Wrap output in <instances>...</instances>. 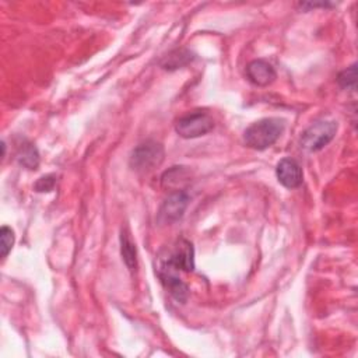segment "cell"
<instances>
[{
	"instance_id": "cell-12",
	"label": "cell",
	"mask_w": 358,
	"mask_h": 358,
	"mask_svg": "<svg viewBox=\"0 0 358 358\" xmlns=\"http://www.w3.org/2000/svg\"><path fill=\"white\" fill-rule=\"evenodd\" d=\"M120 254H122V259H123L125 265L130 270H136V267H137L136 245L132 241L127 231H122V234H120Z\"/></svg>"
},
{
	"instance_id": "cell-16",
	"label": "cell",
	"mask_w": 358,
	"mask_h": 358,
	"mask_svg": "<svg viewBox=\"0 0 358 358\" xmlns=\"http://www.w3.org/2000/svg\"><path fill=\"white\" fill-rule=\"evenodd\" d=\"M55 185H56V176L55 175H45V176H41L38 181L36 182L34 189L40 194L52 192Z\"/></svg>"
},
{
	"instance_id": "cell-6",
	"label": "cell",
	"mask_w": 358,
	"mask_h": 358,
	"mask_svg": "<svg viewBox=\"0 0 358 358\" xmlns=\"http://www.w3.org/2000/svg\"><path fill=\"white\" fill-rule=\"evenodd\" d=\"M189 196L184 191L173 192L168 196V199L162 203L158 215V220L165 224H171L181 219L188 208Z\"/></svg>"
},
{
	"instance_id": "cell-3",
	"label": "cell",
	"mask_w": 358,
	"mask_h": 358,
	"mask_svg": "<svg viewBox=\"0 0 358 358\" xmlns=\"http://www.w3.org/2000/svg\"><path fill=\"white\" fill-rule=\"evenodd\" d=\"M164 159V148L154 140L139 144L130 155V166L137 172H150Z\"/></svg>"
},
{
	"instance_id": "cell-13",
	"label": "cell",
	"mask_w": 358,
	"mask_h": 358,
	"mask_svg": "<svg viewBox=\"0 0 358 358\" xmlns=\"http://www.w3.org/2000/svg\"><path fill=\"white\" fill-rule=\"evenodd\" d=\"M194 59V55L189 51L185 49H178L172 54H169L165 61L161 63V66L166 70H175L188 65Z\"/></svg>"
},
{
	"instance_id": "cell-7",
	"label": "cell",
	"mask_w": 358,
	"mask_h": 358,
	"mask_svg": "<svg viewBox=\"0 0 358 358\" xmlns=\"http://www.w3.org/2000/svg\"><path fill=\"white\" fill-rule=\"evenodd\" d=\"M279 182L287 189H295L301 187L304 181V172L301 165L293 158H283L276 168Z\"/></svg>"
},
{
	"instance_id": "cell-11",
	"label": "cell",
	"mask_w": 358,
	"mask_h": 358,
	"mask_svg": "<svg viewBox=\"0 0 358 358\" xmlns=\"http://www.w3.org/2000/svg\"><path fill=\"white\" fill-rule=\"evenodd\" d=\"M189 182V172L184 166H172L162 175V185L168 189L181 191L182 185Z\"/></svg>"
},
{
	"instance_id": "cell-15",
	"label": "cell",
	"mask_w": 358,
	"mask_h": 358,
	"mask_svg": "<svg viewBox=\"0 0 358 358\" xmlns=\"http://www.w3.org/2000/svg\"><path fill=\"white\" fill-rule=\"evenodd\" d=\"M355 79H357V65L354 63L338 75L337 83L340 84L341 88L355 91V81H357Z\"/></svg>"
},
{
	"instance_id": "cell-14",
	"label": "cell",
	"mask_w": 358,
	"mask_h": 358,
	"mask_svg": "<svg viewBox=\"0 0 358 358\" xmlns=\"http://www.w3.org/2000/svg\"><path fill=\"white\" fill-rule=\"evenodd\" d=\"M13 245H15V233L12 228L3 226L2 230H0V251H2L0 254H2V259L8 258Z\"/></svg>"
},
{
	"instance_id": "cell-5",
	"label": "cell",
	"mask_w": 358,
	"mask_h": 358,
	"mask_svg": "<svg viewBox=\"0 0 358 358\" xmlns=\"http://www.w3.org/2000/svg\"><path fill=\"white\" fill-rule=\"evenodd\" d=\"M215 127V120L206 112H194L179 118L175 130L184 139H196L208 134Z\"/></svg>"
},
{
	"instance_id": "cell-8",
	"label": "cell",
	"mask_w": 358,
	"mask_h": 358,
	"mask_svg": "<svg viewBox=\"0 0 358 358\" xmlns=\"http://www.w3.org/2000/svg\"><path fill=\"white\" fill-rule=\"evenodd\" d=\"M247 77L254 86L267 87L276 80L277 73L269 62L263 59H256L247 66Z\"/></svg>"
},
{
	"instance_id": "cell-4",
	"label": "cell",
	"mask_w": 358,
	"mask_h": 358,
	"mask_svg": "<svg viewBox=\"0 0 358 358\" xmlns=\"http://www.w3.org/2000/svg\"><path fill=\"white\" fill-rule=\"evenodd\" d=\"M337 127L334 120H318L302 133L301 146L312 153L319 151L334 139Z\"/></svg>"
},
{
	"instance_id": "cell-9",
	"label": "cell",
	"mask_w": 358,
	"mask_h": 358,
	"mask_svg": "<svg viewBox=\"0 0 358 358\" xmlns=\"http://www.w3.org/2000/svg\"><path fill=\"white\" fill-rule=\"evenodd\" d=\"M157 276L162 283V286L169 291V294L178 302H182V304L187 302L189 295V288L181 279L173 273H166V272H157Z\"/></svg>"
},
{
	"instance_id": "cell-2",
	"label": "cell",
	"mask_w": 358,
	"mask_h": 358,
	"mask_svg": "<svg viewBox=\"0 0 358 358\" xmlns=\"http://www.w3.org/2000/svg\"><path fill=\"white\" fill-rule=\"evenodd\" d=\"M286 123L279 118H265L252 123L244 133V141L254 150H266L272 147L283 134Z\"/></svg>"
},
{
	"instance_id": "cell-1",
	"label": "cell",
	"mask_w": 358,
	"mask_h": 358,
	"mask_svg": "<svg viewBox=\"0 0 358 358\" xmlns=\"http://www.w3.org/2000/svg\"><path fill=\"white\" fill-rule=\"evenodd\" d=\"M157 272L173 273L194 272L195 270V248L192 242L185 238L178 240L171 249H165L158 256Z\"/></svg>"
},
{
	"instance_id": "cell-10",
	"label": "cell",
	"mask_w": 358,
	"mask_h": 358,
	"mask_svg": "<svg viewBox=\"0 0 358 358\" xmlns=\"http://www.w3.org/2000/svg\"><path fill=\"white\" fill-rule=\"evenodd\" d=\"M16 158H17L19 164L27 169H37L40 165L38 148L27 140H23V143L19 144Z\"/></svg>"
}]
</instances>
